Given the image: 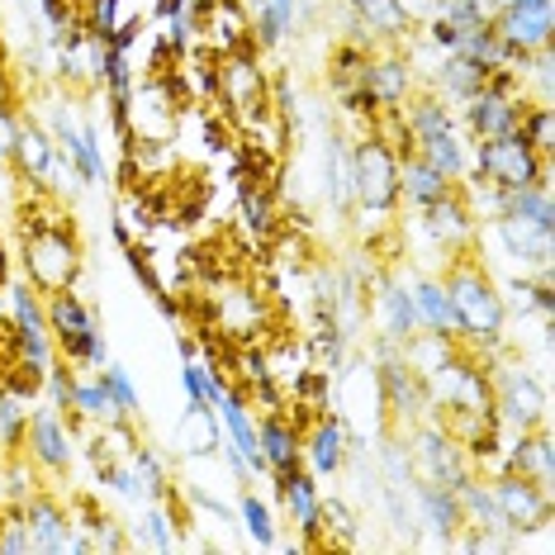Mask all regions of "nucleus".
I'll use <instances>...</instances> for the list:
<instances>
[{"instance_id": "864d4df0", "label": "nucleus", "mask_w": 555, "mask_h": 555, "mask_svg": "<svg viewBox=\"0 0 555 555\" xmlns=\"http://www.w3.org/2000/svg\"><path fill=\"white\" fill-rule=\"evenodd\" d=\"M0 465H5V447H0Z\"/></svg>"}, {"instance_id": "423d86ee", "label": "nucleus", "mask_w": 555, "mask_h": 555, "mask_svg": "<svg viewBox=\"0 0 555 555\" xmlns=\"http://www.w3.org/2000/svg\"><path fill=\"white\" fill-rule=\"evenodd\" d=\"M479 181L499 185V191H522V185H551V157H541L522 133H503L470 143V171Z\"/></svg>"}, {"instance_id": "72a5a7b5", "label": "nucleus", "mask_w": 555, "mask_h": 555, "mask_svg": "<svg viewBox=\"0 0 555 555\" xmlns=\"http://www.w3.org/2000/svg\"><path fill=\"white\" fill-rule=\"evenodd\" d=\"M133 433V418H109V423H95L91 437H86V456H91V465H109V461H129L133 447H138Z\"/></svg>"}, {"instance_id": "4468645a", "label": "nucleus", "mask_w": 555, "mask_h": 555, "mask_svg": "<svg viewBox=\"0 0 555 555\" xmlns=\"http://www.w3.org/2000/svg\"><path fill=\"white\" fill-rule=\"evenodd\" d=\"M351 427L343 413H313L305 423V437H299V456H305V470L319 479H337L343 465L351 456Z\"/></svg>"}, {"instance_id": "6e6552de", "label": "nucleus", "mask_w": 555, "mask_h": 555, "mask_svg": "<svg viewBox=\"0 0 555 555\" xmlns=\"http://www.w3.org/2000/svg\"><path fill=\"white\" fill-rule=\"evenodd\" d=\"M399 437H403V447H409L413 479H418V485L461 489L465 479L475 475V465H470V451H465L461 441L451 437V433H447V427H441V423L423 418V423H413L409 433H399Z\"/></svg>"}, {"instance_id": "b1692460", "label": "nucleus", "mask_w": 555, "mask_h": 555, "mask_svg": "<svg viewBox=\"0 0 555 555\" xmlns=\"http://www.w3.org/2000/svg\"><path fill=\"white\" fill-rule=\"evenodd\" d=\"M20 513H24V522H29L34 551H43V555H67L72 508H67V503H62L57 494H43V489H34V494L20 503Z\"/></svg>"}, {"instance_id": "49530a36", "label": "nucleus", "mask_w": 555, "mask_h": 555, "mask_svg": "<svg viewBox=\"0 0 555 555\" xmlns=\"http://www.w3.org/2000/svg\"><path fill=\"white\" fill-rule=\"evenodd\" d=\"M109 361H115V351H109V337H105V327H95V337L86 343L81 361H77V371H105Z\"/></svg>"}, {"instance_id": "e433bc0d", "label": "nucleus", "mask_w": 555, "mask_h": 555, "mask_svg": "<svg viewBox=\"0 0 555 555\" xmlns=\"http://www.w3.org/2000/svg\"><path fill=\"white\" fill-rule=\"evenodd\" d=\"M181 389H185V403H214L223 389H229V375H223L214 361L185 357L181 361Z\"/></svg>"}, {"instance_id": "79ce46f5", "label": "nucleus", "mask_w": 555, "mask_h": 555, "mask_svg": "<svg viewBox=\"0 0 555 555\" xmlns=\"http://www.w3.org/2000/svg\"><path fill=\"white\" fill-rule=\"evenodd\" d=\"M371 53L375 48H365V43H357V39H343L333 48V86H347V81H361V72H365V62H371Z\"/></svg>"}, {"instance_id": "8fccbe9b", "label": "nucleus", "mask_w": 555, "mask_h": 555, "mask_svg": "<svg viewBox=\"0 0 555 555\" xmlns=\"http://www.w3.org/2000/svg\"><path fill=\"white\" fill-rule=\"evenodd\" d=\"M109 233H115V243H119V247H133V229H129V219H124V214H115Z\"/></svg>"}, {"instance_id": "f257e3e1", "label": "nucleus", "mask_w": 555, "mask_h": 555, "mask_svg": "<svg viewBox=\"0 0 555 555\" xmlns=\"http://www.w3.org/2000/svg\"><path fill=\"white\" fill-rule=\"evenodd\" d=\"M43 191L24 205V237H20V275L39 295H57V289H77L86 271V243L77 223L57 205H43Z\"/></svg>"}, {"instance_id": "3c124183", "label": "nucleus", "mask_w": 555, "mask_h": 555, "mask_svg": "<svg viewBox=\"0 0 555 555\" xmlns=\"http://www.w3.org/2000/svg\"><path fill=\"white\" fill-rule=\"evenodd\" d=\"M15 275V261H10V243H5V233H0V285Z\"/></svg>"}, {"instance_id": "f8f14e48", "label": "nucleus", "mask_w": 555, "mask_h": 555, "mask_svg": "<svg viewBox=\"0 0 555 555\" xmlns=\"http://www.w3.org/2000/svg\"><path fill=\"white\" fill-rule=\"evenodd\" d=\"M489 489L499 499V513L513 532H546L551 527V489L537 485V479L517 475V470H503V475H489Z\"/></svg>"}, {"instance_id": "de8ad7c7", "label": "nucleus", "mask_w": 555, "mask_h": 555, "mask_svg": "<svg viewBox=\"0 0 555 555\" xmlns=\"http://www.w3.org/2000/svg\"><path fill=\"white\" fill-rule=\"evenodd\" d=\"M15 138H20V109H0V167L15 162Z\"/></svg>"}, {"instance_id": "7c9ffc66", "label": "nucleus", "mask_w": 555, "mask_h": 555, "mask_svg": "<svg viewBox=\"0 0 555 555\" xmlns=\"http://www.w3.org/2000/svg\"><path fill=\"white\" fill-rule=\"evenodd\" d=\"M347 10L365 24V34L375 39V48H389V43H409L413 34V24L399 15V5L395 0H347Z\"/></svg>"}, {"instance_id": "a18cd8bd", "label": "nucleus", "mask_w": 555, "mask_h": 555, "mask_svg": "<svg viewBox=\"0 0 555 555\" xmlns=\"http://www.w3.org/2000/svg\"><path fill=\"white\" fill-rule=\"evenodd\" d=\"M72 380H77V365H67L62 357L43 371V395H48V403H53L57 413H67V403H72Z\"/></svg>"}, {"instance_id": "6e6d98bb", "label": "nucleus", "mask_w": 555, "mask_h": 555, "mask_svg": "<svg viewBox=\"0 0 555 555\" xmlns=\"http://www.w3.org/2000/svg\"><path fill=\"white\" fill-rule=\"evenodd\" d=\"M0 513H5V503H0Z\"/></svg>"}, {"instance_id": "c756f323", "label": "nucleus", "mask_w": 555, "mask_h": 555, "mask_svg": "<svg viewBox=\"0 0 555 555\" xmlns=\"http://www.w3.org/2000/svg\"><path fill=\"white\" fill-rule=\"evenodd\" d=\"M413 285V309H418V327L423 333H441V337H456V309H451V295L441 285V275H409Z\"/></svg>"}, {"instance_id": "473e14b6", "label": "nucleus", "mask_w": 555, "mask_h": 555, "mask_svg": "<svg viewBox=\"0 0 555 555\" xmlns=\"http://www.w3.org/2000/svg\"><path fill=\"white\" fill-rule=\"evenodd\" d=\"M233 522L243 527V537L251 541L257 551H275V537H281V522H275V508L257 489H243L233 503Z\"/></svg>"}, {"instance_id": "dca6fc26", "label": "nucleus", "mask_w": 555, "mask_h": 555, "mask_svg": "<svg viewBox=\"0 0 555 555\" xmlns=\"http://www.w3.org/2000/svg\"><path fill=\"white\" fill-rule=\"evenodd\" d=\"M532 105L527 95H503V91H475V95H465L461 105H456V124L465 129V138L470 143H485V138H503V133H513L517 124H522V109Z\"/></svg>"}, {"instance_id": "c03bdc74", "label": "nucleus", "mask_w": 555, "mask_h": 555, "mask_svg": "<svg viewBox=\"0 0 555 555\" xmlns=\"http://www.w3.org/2000/svg\"><path fill=\"white\" fill-rule=\"evenodd\" d=\"M29 551H34V537H29L24 513L5 508V513H0V555H29Z\"/></svg>"}, {"instance_id": "9b49d317", "label": "nucleus", "mask_w": 555, "mask_h": 555, "mask_svg": "<svg viewBox=\"0 0 555 555\" xmlns=\"http://www.w3.org/2000/svg\"><path fill=\"white\" fill-rule=\"evenodd\" d=\"M275 494H281V508H285V522L299 532L305 551H327L333 541L323 537V485L319 475H309L305 465L299 470H285V475H271Z\"/></svg>"}, {"instance_id": "58836bf2", "label": "nucleus", "mask_w": 555, "mask_h": 555, "mask_svg": "<svg viewBox=\"0 0 555 555\" xmlns=\"http://www.w3.org/2000/svg\"><path fill=\"white\" fill-rule=\"evenodd\" d=\"M34 489H39V470H34L20 451L15 456H5V465H0V503H5V508H20Z\"/></svg>"}, {"instance_id": "f3484780", "label": "nucleus", "mask_w": 555, "mask_h": 555, "mask_svg": "<svg viewBox=\"0 0 555 555\" xmlns=\"http://www.w3.org/2000/svg\"><path fill=\"white\" fill-rule=\"evenodd\" d=\"M361 81H365V91L375 95V105L380 109H403V100L418 91V72H413L403 43L375 48L371 62H365V72H361Z\"/></svg>"}, {"instance_id": "aec40b11", "label": "nucleus", "mask_w": 555, "mask_h": 555, "mask_svg": "<svg viewBox=\"0 0 555 555\" xmlns=\"http://www.w3.org/2000/svg\"><path fill=\"white\" fill-rule=\"evenodd\" d=\"M319 195L337 219H351L357 205V185H351V138L327 129L323 133V162H319Z\"/></svg>"}, {"instance_id": "2f4dec72", "label": "nucleus", "mask_w": 555, "mask_h": 555, "mask_svg": "<svg viewBox=\"0 0 555 555\" xmlns=\"http://www.w3.org/2000/svg\"><path fill=\"white\" fill-rule=\"evenodd\" d=\"M456 499H461L465 527H475V532H503V537L513 532V527L503 522L499 499H494V489H489V479H485V475H470V479H465V485L456 489Z\"/></svg>"}, {"instance_id": "ddd939ff", "label": "nucleus", "mask_w": 555, "mask_h": 555, "mask_svg": "<svg viewBox=\"0 0 555 555\" xmlns=\"http://www.w3.org/2000/svg\"><path fill=\"white\" fill-rule=\"evenodd\" d=\"M43 313H48V333H53L57 357L67 365H77L86 343H91L95 327H100L95 309L86 305L77 289H57V295H43Z\"/></svg>"}, {"instance_id": "cd10ccee", "label": "nucleus", "mask_w": 555, "mask_h": 555, "mask_svg": "<svg viewBox=\"0 0 555 555\" xmlns=\"http://www.w3.org/2000/svg\"><path fill=\"white\" fill-rule=\"evenodd\" d=\"M219 413L209 409V403H185L181 409V423H176V456L185 461H209L214 451H219Z\"/></svg>"}, {"instance_id": "37998d69", "label": "nucleus", "mask_w": 555, "mask_h": 555, "mask_svg": "<svg viewBox=\"0 0 555 555\" xmlns=\"http://www.w3.org/2000/svg\"><path fill=\"white\" fill-rule=\"evenodd\" d=\"M100 380H105V389H109V399H115V409L124 413V418H138V385H133V375L124 371L119 361H109L105 371H100Z\"/></svg>"}, {"instance_id": "1a4fd4ad", "label": "nucleus", "mask_w": 555, "mask_h": 555, "mask_svg": "<svg viewBox=\"0 0 555 555\" xmlns=\"http://www.w3.org/2000/svg\"><path fill=\"white\" fill-rule=\"evenodd\" d=\"M20 456L34 465L48 479H62L77 461V433H72L67 413H57L53 403L48 409H29V423H24V441Z\"/></svg>"}, {"instance_id": "f03ea898", "label": "nucleus", "mask_w": 555, "mask_h": 555, "mask_svg": "<svg viewBox=\"0 0 555 555\" xmlns=\"http://www.w3.org/2000/svg\"><path fill=\"white\" fill-rule=\"evenodd\" d=\"M456 309V343L475 357H499L508 351V309L499 295V275L475 257V251H456L447 257V275H441Z\"/></svg>"}, {"instance_id": "4be33fe9", "label": "nucleus", "mask_w": 555, "mask_h": 555, "mask_svg": "<svg viewBox=\"0 0 555 555\" xmlns=\"http://www.w3.org/2000/svg\"><path fill=\"white\" fill-rule=\"evenodd\" d=\"M418 214H423V233L433 237V243L447 251V257H456V251H470V247H475L479 223L470 219V209H465L461 191L441 195L437 205H427V209H418Z\"/></svg>"}, {"instance_id": "603ef678", "label": "nucleus", "mask_w": 555, "mask_h": 555, "mask_svg": "<svg viewBox=\"0 0 555 555\" xmlns=\"http://www.w3.org/2000/svg\"><path fill=\"white\" fill-rule=\"evenodd\" d=\"M176 347H181V357H195V337H181V333H176Z\"/></svg>"}, {"instance_id": "4c0bfd02", "label": "nucleus", "mask_w": 555, "mask_h": 555, "mask_svg": "<svg viewBox=\"0 0 555 555\" xmlns=\"http://www.w3.org/2000/svg\"><path fill=\"white\" fill-rule=\"evenodd\" d=\"M361 522L365 517L357 513V503L343 494H323V532L333 546H357L361 541Z\"/></svg>"}, {"instance_id": "39448f33", "label": "nucleus", "mask_w": 555, "mask_h": 555, "mask_svg": "<svg viewBox=\"0 0 555 555\" xmlns=\"http://www.w3.org/2000/svg\"><path fill=\"white\" fill-rule=\"evenodd\" d=\"M34 119L53 133V143H57L62 157L77 162V171H81L86 185L105 181L109 167H105V147H100V124L81 115V105L72 100V91H62V86H57V91H43L39 95V115H34Z\"/></svg>"}, {"instance_id": "c9c22d12", "label": "nucleus", "mask_w": 555, "mask_h": 555, "mask_svg": "<svg viewBox=\"0 0 555 555\" xmlns=\"http://www.w3.org/2000/svg\"><path fill=\"white\" fill-rule=\"evenodd\" d=\"M503 214H513V219H527V223H537V229L555 233L551 185H522V191H508V195H503Z\"/></svg>"}, {"instance_id": "a878e982", "label": "nucleus", "mask_w": 555, "mask_h": 555, "mask_svg": "<svg viewBox=\"0 0 555 555\" xmlns=\"http://www.w3.org/2000/svg\"><path fill=\"white\" fill-rule=\"evenodd\" d=\"M503 461L508 470L537 479V485L551 489L555 479V447H551V433L546 427H532V433H503Z\"/></svg>"}, {"instance_id": "4d7b16f0", "label": "nucleus", "mask_w": 555, "mask_h": 555, "mask_svg": "<svg viewBox=\"0 0 555 555\" xmlns=\"http://www.w3.org/2000/svg\"><path fill=\"white\" fill-rule=\"evenodd\" d=\"M494 5H499V0H494Z\"/></svg>"}, {"instance_id": "6ab92c4d", "label": "nucleus", "mask_w": 555, "mask_h": 555, "mask_svg": "<svg viewBox=\"0 0 555 555\" xmlns=\"http://www.w3.org/2000/svg\"><path fill=\"white\" fill-rule=\"evenodd\" d=\"M195 48H205V53H214V57L257 48L251 43V20H247L243 0H209V5L199 10V43Z\"/></svg>"}, {"instance_id": "20e7f679", "label": "nucleus", "mask_w": 555, "mask_h": 555, "mask_svg": "<svg viewBox=\"0 0 555 555\" xmlns=\"http://www.w3.org/2000/svg\"><path fill=\"white\" fill-rule=\"evenodd\" d=\"M489 385H494V418L503 433H532L546 427L551 418V395H546V375L532 371L527 357L517 361L508 351L489 357Z\"/></svg>"}, {"instance_id": "5fc2aeb1", "label": "nucleus", "mask_w": 555, "mask_h": 555, "mask_svg": "<svg viewBox=\"0 0 555 555\" xmlns=\"http://www.w3.org/2000/svg\"><path fill=\"white\" fill-rule=\"evenodd\" d=\"M485 5H489V10H494V0H485Z\"/></svg>"}, {"instance_id": "0eeeda50", "label": "nucleus", "mask_w": 555, "mask_h": 555, "mask_svg": "<svg viewBox=\"0 0 555 555\" xmlns=\"http://www.w3.org/2000/svg\"><path fill=\"white\" fill-rule=\"evenodd\" d=\"M181 109H185V86L171 72L143 77L129 95V147L133 143H171L181 129ZM124 147V153H129Z\"/></svg>"}, {"instance_id": "7ed1b4c3", "label": "nucleus", "mask_w": 555, "mask_h": 555, "mask_svg": "<svg viewBox=\"0 0 555 555\" xmlns=\"http://www.w3.org/2000/svg\"><path fill=\"white\" fill-rule=\"evenodd\" d=\"M351 185H357V205L351 214L365 229H380L399 209V153L389 147L385 133L365 129L351 138Z\"/></svg>"}, {"instance_id": "ea45409f", "label": "nucleus", "mask_w": 555, "mask_h": 555, "mask_svg": "<svg viewBox=\"0 0 555 555\" xmlns=\"http://www.w3.org/2000/svg\"><path fill=\"white\" fill-rule=\"evenodd\" d=\"M29 399L10 395V389H0V447H5V456H15L20 441H24V423H29Z\"/></svg>"}, {"instance_id": "5701e85b", "label": "nucleus", "mask_w": 555, "mask_h": 555, "mask_svg": "<svg viewBox=\"0 0 555 555\" xmlns=\"http://www.w3.org/2000/svg\"><path fill=\"white\" fill-rule=\"evenodd\" d=\"M15 176L29 191H48V176L57 167V143L34 115H20V138H15Z\"/></svg>"}, {"instance_id": "393cba45", "label": "nucleus", "mask_w": 555, "mask_h": 555, "mask_svg": "<svg viewBox=\"0 0 555 555\" xmlns=\"http://www.w3.org/2000/svg\"><path fill=\"white\" fill-rule=\"evenodd\" d=\"M413 153L456 185L465 181V171H470V138H465V129L456 119L441 124V129H433V133H423V138H413Z\"/></svg>"}, {"instance_id": "a211bd4d", "label": "nucleus", "mask_w": 555, "mask_h": 555, "mask_svg": "<svg viewBox=\"0 0 555 555\" xmlns=\"http://www.w3.org/2000/svg\"><path fill=\"white\" fill-rule=\"evenodd\" d=\"M409 503H413V527H423V532H427V546H433V551H451V537L465 527L456 489L413 485Z\"/></svg>"}, {"instance_id": "2eb2a0df", "label": "nucleus", "mask_w": 555, "mask_h": 555, "mask_svg": "<svg viewBox=\"0 0 555 555\" xmlns=\"http://www.w3.org/2000/svg\"><path fill=\"white\" fill-rule=\"evenodd\" d=\"M489 24H494V34L503 43L522 48V53H537V48H551L555 0H499Z\"/></svg>"}, {"instance_id": "09e8293b", "label": "nucleus", "mask_w": 555, "mask_h": 555, "mask_svg": "<svg viewBox=\"0 0 555 555\" xmlns=\"http://www.w3.org/2000/svg\"><path fill=\"white\" fill-rule=\"evenodd\" d=\"M395 5H399V15L409 20L413 29H418V24H427V20L437 15V0H395Z\"/></svg>"}, {"instance_id": "412c9836", "label": "nucleus", "mask_w": 555, "mask_h": 555, "mask_svg": "<svg viewBox=\"0 0 555 555\" xmlns=\"http://www.w3.org/2000/svg\"><path fill=\"white\" fill-rule=\"evenodd\" d=\"M299 437H305V427L295 423L289 409L257 413V441H261V461H267V479L305 465V456H299Z\"/></svg>"}, {"instance_id": "9d476101", "label": "nucleus", "mask_w": 555, "mask_h": 555, "mask_svg": "<svg viewBox=\"0 0 555 555\" xmlns=\"http://www.w3.org/2000/svg\"><path fill=\"white\" fill-rule=\"evenodd\" d=\"M371 365H375V385H380L385 418H389L395 433H409L413 423H423L427 413H433V399H427L423 375L403 361V351L399 357H385V361H371Z\"/></svg>"}, {"instance_id": "a19ab883", "label": "nucleus", "mask_w": 555, "mask_h": 555, "mask_svg": "<svg viewBox=\"0 0 555 555\" xmlns=\"http://www.w3.org/2000/svg\"><path fill=\"white\" fill-rule=\"evenodd\" d=\"M517 133H522L541 157H551L555 153V115H551V105H527L522 109V124H517Z\"/></svg>"}, {"instance_id": "f704fd0d", "label": "nucleus", "mask_w": 555, "mask_h": 555, "mask_svg": "<svg viewBox=\"0 0 555 555\" xmlns=\"http://www.w3.org/2000/svg\"><path fill=\"white\" fill-rule=\"evenodd\" d=\"M129 465H133V479L143 485V494H147V499H171V494H181V489H176V479H171L167 456H162L153 441H138L133 456H129Z\"/></svg>"}, {"instance_id": "bb28decb", "label": "nucleus", "mask_w": 555, "mask_h": 555, "mask_svg": "<svg viewBox=\"0 0 555 555\" xmlns=\"http://www.w3.org/2000/svg\"><path fill=\"white\" fill-rule=\"evenodd\" d=\"M237 223L257 247H271L281 237V205L271 185H237Z\"/></svg>"}, {"instance_id": "c85d7f7f", "label": "nucleus", "mask_w": 555, "mask_h": 555, "mask_svg": "<svg viewBox=\"0 0 555 555\" xmlns=\"http://www.w3.org/2000/svg\"><path fill=\"white\" fill-rule=\"evenodd\" d=\"M451 191H456V181H447L437 167H427L418 153L399 157V205L427 209V205H437V199L451 195Z\"/></svg>"}]
</instances>
